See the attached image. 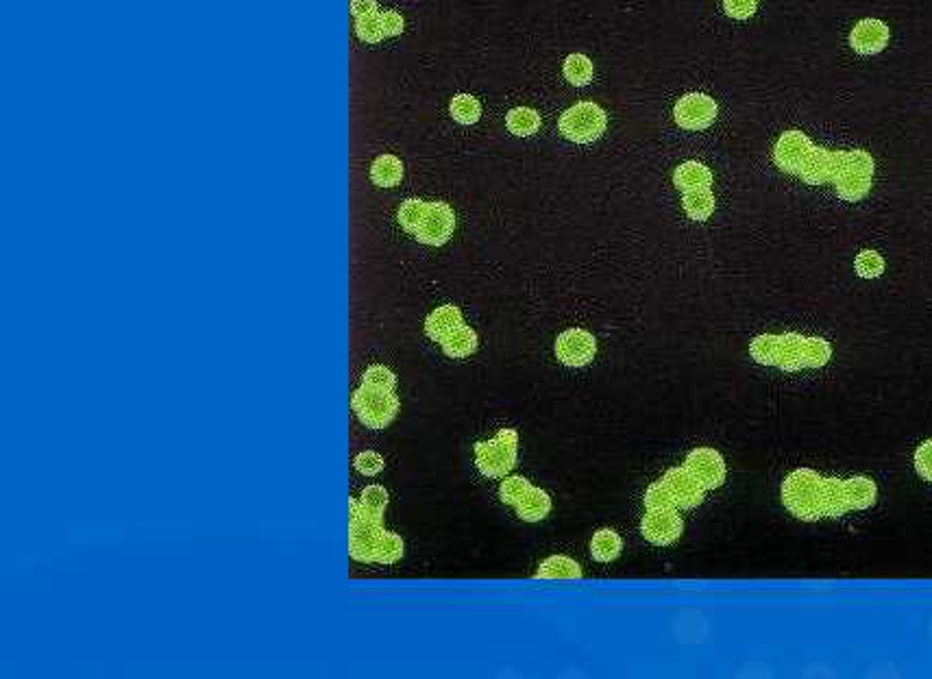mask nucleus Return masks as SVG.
Segmentation results:
<instances>
[{
  "mask_svg": "<svg viewBox=\"0 0 932 679\" xmlns=\"http://www.w3.org/2000/svg\"><path fill=\"white\" fill-rule=\"evenodd\" d=\"M645 508L647 509H671L675 508L673 499H671L669 490H666V486L663 484V481H656V484H651L649 488H647L645 493ZM678 509V508H675Z\"/></svg>",
  "mask_w": 932,
  "mask_h": 679,
  "instance_id": "34",
  "label": "nucleus"
},
{
  "mask_svg": "<svg viewBox=\"0 0 932 679\" xmlns=\"http://www.w3.org/2000/svg\"><path fill=\"white\" fill-rule=\"evenodd\" d=\"M370 179L379 187H394L403 179V163L394 155H379L370 166Z\"/></svg>",
  "mask_w": 932,
  "mask_h": 679,
  "instance_id": "22",
  "label": "nucleus"
},
{
  "mask_svg": "<svg viewBox=\"0 0 932 679\" xmlns=\"http://www.w3.org/2000/svg\"><path fill=\"white\" fill-rule=\"evenodd\" d=\"M885 271V259L876 250H863L856 257V272L863 279H876Z\"/></svg>",
  "mask_w": 932,
  "mask_h": 679,
  "instance_id": "33",
  "label": "nucleus"
},
{
  "mask_svg": "<svg viewBox=\"0 0 932 679\" xmlns=\"http://www.w3.org/2000/svg\"><path fill=\"white\" fill-rule=\"evenodd\" d=\"M355 33L362 42H369V44H375V42L384 40L386 33H384V24H381V13L378 12V13H370V16L355 18Z\"/></svg>",
  "mask_w": 932,
  "mask_h": 679,
  "instance_id": "32",
  "label": "nucleus"
},
{
  "mask_svg": "<svg viewBox=\"0 0 932 679\" xmlns=\"http://www.w3.org/2000/svg\"><path fill=\"white\" fill-rule=\"evenodd\" d=\"M750 355L762 366L801 370L822 368L832 358V349L822 338H804L800 334L758 336L750 344Z\"/></svg>",
  "mask_w": 932,
  "mask_h": 679,
  "instance_id": "1",
  "label": "nucleus"
},
{
  "mask_svg": "<svg viewBox=\"0 0 932 679\" xmlns=\"http://www.w3.org/2000/svg\"><path fill=\"white\" fill-rule=\"evenodd\" d=\"M538 580H579L582 566L567 556H552L536 571Z\"/></svg>",
  "mask_w": 932,
  "mask_h": 679,
  "instance_id": "21",
  "label": "nucleus"
},
{
  "mask_svg": "<svg viewBox=\"0 0 932 679\" xmlns=\"http://www.w3.org/2000/svg\"><path fill=\"white\" fill-rule=\"evenodd\" d=\"M597 355V340L595 336L584 329H569L562 331L555 340V358L564 366L571 368H582L595 359Z\"/></svg>",
  "mask_w": 932,
  "mask_h": 679,
  "instance_id": "9",
  "label": "nucleus"
},
{
  "mask_svg": "<svg viewBox=\"0 0 932 679\" xmlns=\"http://www.w3.org/2000/svg\"><path fill=\"white\" fill-rule=\"evenodd\" d=\"M351 407H354L362 425L370 427V430H384L397 418L399 397L390 388L362 383L354 392Z\"/></svg>",
  "mask_w": 932,
  "mask_h": 679,
  "instance_id": "4",
  "label": "nucleus"
},
{
  "mask_svg": "<svg viewBox=\"0 0 932 679\" xmlns=\"http://www.w3.org/2000/svg\"><path fill=\"white\" fill-rule=\"evenodd\" d=\"M675 122L684 129H704L717 118V103L713 96L704 91H689L680 96V100L673 107Z\"/></svg>",
  "mask_w": 932,
  "mask_h": 679,
  "instance_id": "10",
  "label": "nucleus"
},
{
  "mask_svg": "<svg viewBox=\"0 0 932 679\" xmlns=\"http://www.w3.org/2000/svg\"><path fill=\"white\" fill-rule=\"evenodd\" d=\"M514 509L516 514H519V518H523V521L540 523L552 512V499H549V494L545 493L543 488H534L532 486L523 497L516 501Z\"/></svg>",
  "mask_w": 932,
  "mask_h": 679,
  "instance_id": "18",
  "label": "nucleus"
},
{
  "mask_svg": "<svg viewBox=\"0 0 932 679\" xmlns=\"http://www.w3.org/2000/svg\"><path fill=\"white\" fill-rule=\"evenodd\" d=\"M425 211H427V203H425V201H421V199L403 201V203H401V207H399V214H397L399 225L403 226V229L408 231V233H417V229H418V225H421Z\"/></svg>",
  "mask_w": 932,
  "mask_h": 679,
  "instance_id": "31",
  "label": "nucleus"
},
{
  "mask_svg": "<svg viewBox=\"0 0 932 679\" xmlns=\"http://www.w3.org/2000/svg\"><path fill=\"white\" fill-rule=\"evenodd\" d=\"M608 124V115L593 100H582L576 103L573 107L564 109L560 115V131L564 133V138L573 139V142L584 144L593 142L603 133Z\"/></svg>",
  "mask_w": 932,
  "mask_h": 679,
  "instance_id": "7",
  "label": "nucleus"
},
{
  "mask_svg": "<svg viewBox=\"0 0 932 679\" xmlns=\"http://www.w3.org/2000/svg\"><path fill=\"white\" fill-rule=\"evenodd\" d=\"M506 124L514 136H532L540 129V114L532 107H514L506 115Z\"/></svg>",
  "mask_w": 932,
  "mask_h": 679,
  "instance_id": "25",
  "label": "nucleus"
},
{
  "mask_svg": "<svg viewBox=\"0 0 932 679\" xmlns=\"http://www.w3.org/2000/svg\"><path fill=\"white\" fill-rule=\"evenodd\" d=\"M915 469L917 473L932 484V438L921 442L920 449L915 451Z\"/></svg>",
  "mask_w": 932,
  "mask_h": 679,
  "instance_id": "38",
  "label": "nucleus"
},
{
  "mask_svg": "<svg viewBox=\"0 0 932 679\" xmlns=\"http://www.w3.org/2000/svg\"><path fill=\"white\" fill-rule=\"evenodd\" d=\"M888 42V24L880 18H863L854 24L852 33H849V44L854 51L865 52H880Z\"/></svg>",
  "mask_w": 932,
  "mask_h": 679,
  "instance_id": "15",
  "label": "nucleus"
},
{
  "mask_svg": "<svg viewBox=\"0 0 932 679\" xmlns=\"http://www.w3.org/2000/svg\"><path fill=\"white\" fill-rule=\"evenodd\" d=\"M564 76H567L573 85L591 83L593 76H595L591 57H586L584 52H571V55L564 59Z\"/></svg>",
  "mask_w": 932,
  "mask_h": 679,
  "instance_id": "27",
  "label": "nucleus"
},
{
  "mask_svg": "<svg viewBox=\"0 0 932 679\" xmlns=\"http://www.w3.org/2000/svg\"><path fill=\"white\" fill-rule=\"evenodd\" d=\"M386 505H388V490L384 486H369V488L362 490L360 508L369 518L378 523L384 521Z\"/></svg>",
  "mask_w": 932,
  "mask_h": 679,
  "instance_id": "28",
  "label": "nucleus"
},
{
  "mask_svg": "<svg viewBox=\"0 0 932 679\" xmlns=\"http://www.w3.org/2000/svg\"><path fill=\"white\" fill-rule=\"evenodd\" d=\"M378 12H379L378 0H351V13H354V18L370 16V13H378Z\"/></svg>",
  "mask_w": 932,
  "mask_h": 679,
  "instance_id": "41",
  "label": "nucleus"
},
{
  "mask_svg": "<svg viewBox=\"0 0 932 679\" xmlns=\"http://www.w3.org/2000/svg\"><path fill=\"white\" fill-rule=\"evenodd\" d=\"M675 186L682 187L684 192L689 190H704V187L713 186V172L711 168L704 166L702 162H684L675 168L673 172Z\"/></svg>",
  "mask_w": 932,
  "mask_h": 679,
  "instance_id": "19",
  "label": "nucleus"
},
{
  "mask_svg": "<svg viewBox=\"0 0 932 679\" xmlns=\"http://www.w3.org/2000/svg\"><path fill=\"white\" fill-rule=\"evenodd\" d=\"M441 346L444 355H449V358H468L480 346V338H477V334L471 327L460 325L441 342Z\"/></svg>",
  "mask_w": 932,
  "mask_h": 679,
  "instance_id": "20",
  "label": "nucleus"
},
{
  "mask_svg": "<svg viewBox=\"0 0 932 679\" xmlns=\"http://www.w3.org/2000/svg\"><path fill=\"white\" fill-rule=\"evenodd\" d=\"M684 532V523L680 518L678 509H647L643 523H641V533L647 542L656 547H666L680 541Z\"/></svg>",
  "mask_w": 932,
  "mask_h": 679,
  "instance_id": "11",
  "label": "nucleus"
},
{
  "mask_svg": "<svg viewBox=\"0 0 932 679\" xmlns=\"http://www.w3.org/2000/svg\"><path fill=\"white\" fill-rule=\"evenodd\" d=\"M453 120L462 124H475L482 115V105L475 96L471 94H456L449 105Z\"/></svg>",
  "mask_w": 932,
  "mask_h": 679,
  "instance_id": "30",
  "label": "nucleus"
},
{
  "mask_svg": "<svg viewBox=\"0 0 932 679\" xmlns=\"http://www.w3.org/2000/svg\"><path fill=\"white\" fill-rule=\"evenodd\" d=\"M839 168V151H828V148L813 146L809 157L804 159L798 175L806 183H824L832 181Z\"/></svg>",
  "mask_w": 932,
  "mask_h": 679,
  "instance_id": "16",
  "label": "nucleus"
},
{
  "mask_svg": "<svg viewBox=\"0 0 932 679\" xmlns=\"http://www.w3.org/2000/svg\"><path fill=\"white\" fill-rule=\"evenodd\" d=\"M456 231V214L447 203H427V211H425L421 225L417 229V240L421 244H429V247H442L449 242V238Z\"/></svg>",
  "mask_w": 932,
  "mask_h": 679,
  "instance_id": "8",
  "label": "nucleus"
},
{
  "mask_svg": "<svg viewBox=\"0 0 932 679\" xmlns=\"http://www.w3.org/2000/svg\"><path fill=\"white\" fill-rule=\"evenodd\" d=\"M381 24H384L386 37L401 36V31H403V27H405L403 18H401V13H397V12H384V13H381Z\"/></svg>",
  "mask_w": 932,
  "mask_h": 679,
  "instance_id": "40",
  "label": "nucleus"
},
{
  "mask_svg": "<svg viewBox=\"0 0 932 679\" xmlns=\"http://www.w3.org/2000/svg\"><path fill=\"white\" fill-rule=\"evenodd\" d=\"M362 383L379 385V388L394 390V385H397V377H394V373L390 368L375 364V366H370V368L366 370L364 375H362Z\"/></svg>",
  "mask_w": 932,
  "mask_h": 679,
  "instance_id": "36",
  "label": "nucleus"
},
{
  "mask_svg": "<svg viewBox=\"0 0 932 679\" xmlns=\"http://www.w3.org/2000/svg\"><path fill=\"white\" fill-rule=\"evenodd\" d=\"M684 209L693 220H706L708 216L714 211V194L711 187H704V190H689L684 192Z\"/></svg>",
  "mask_w": 932,
  "mask_h": 679,
  "instance_id": "26",
  "label": "nucleus"
},
{
  "mask_svg": "<svg viewBox=\"0 0 932 679\" xmlns=\"http://www.w3.org/2000/svg\"><path fill=\"white\" fill-rule=\"evenodd\" d=\"M354 466H355V470H360L362 475L373 477L384 470V457L375 451H362V453H357V457L354 460Z\"/></svg>",
  "mask_w": 932,
  "mask_h": 679,
  "instance_id": "37",
  "label": "nucleus"
},
{
  "mask_svg": "<svg viewBox=\"0 0 932 679\" xmlns=\"http://www.w3.org/2000/svg\"><path fill=\"white\" fill-rule=\"evenodd\" d=\"M623 549L621 536L612 529H600L591 541V553L597 562H612L619 557Z\"/></svg>",
  "mask_w": 932,
  "mask_h": 679,
  "instance_id": "24",
  "label": "nucleus"
},
{
  "mask_svg": "<svg viewBox=\"0 0 932 679\" xmlns=\"http://www.w3.org/2000/svg\"><path fill=\"white\" fill-rule=\"evenodd\" d=\"M516 457L519 433L514 430H501L492 440L475 445V464L486 477H506L516 466Z\"/></svg>",
  "mask_w": 932,
  "mask_h": 679,
  "instance_id": "6",
  "label": "nucleus"
},
{
  "mask_svg": "<svg viewBox=\"0 0 932 679\" xmlns=\"http://www.w3.org/2000/svg\"><path fill=\"white\" fill-rule=\"evenodd\" d=\"M349 553L357 562H379L394 565L403 557V541L393 532H386L384 525L366 517L360 508V501L349 499Z\"/></svg>",
  "mask_w": 932,
  "mask_h": 679,
  "instance_id": "2",
  "label": "nucleus"
},
{
  "mask_svg": "<svg viewBox=\"0 0 932 679\" xmlns=\"http://www.w3.org/2000/svg\"><path fill=\"white\" fill-rule=\"evenodd\" d=\"M845 512H849L848 494H845V481L825 479L824 517H841Z\"/></svg>",
  "mask_w": 932,
  "mask_h": 679,
  "instance_id": "29",
  "label": "nucleus"
},
{
  "mask_svg": "<svg viewBox=\"0 0 932 679\" xmlns=\"http://www.w3.org/2000/svg\"><path fill=\"white\" fill-rule=\"evenodd\" d=\"M758 0H723V7L732 18H750L756 12Z\"/></svg>",
  "mask_w": 932,
  "mask_h": 679,
  "instance_id": "39",
  "label": "nucleus"
},
{
  "mask_svg": "<svg viewBox=\"0 0 932 679\" xmlns=\"http://www.w3.org/2000/svg\"><path fill=\"white\" fill-rule=\"evenodd\" d=\"M684 469L689 470L706 490H714L726 479V462L714 449H695L687 455Z\"/></svg>",
  "mask_w": 932,
  "mask_h": 679,
  "instance_id": "12",
  "label": "nucleus"
},
{
  "mask_svg": "<svg viewBox=\"0 0 932 679\" xmlns=\"http://www.w3.org/2000/svg\"><path fill=\"white\" fill-rule=\"evenodd\" d=\"M825 479L810 469L793 470L782 484V501L786 509L801 521L824 518Z\"/></svg>",
  "mask_w": 932,
  "mask_h": 679,
  "instance_id": "3",
  "label": "nucleus"
},
{
  "mask_svg": "<svg viewBox=\"0 0 932 679\" xmlns=\"http://www.w3.org/2000/svg\"><path fill=\"white\" fill-rule=\"evenodd\" d=\"M660 481H663V484L666 486V490H669L675 508L690 509V508H697V505L704 501V493H706V488H704V486L699 484V481L695 479V477L690 475L684 466L682 469L666 470L665 477Z\"/></svg>",
  "mask_w": 932,
  "mask_h": 679,
  "instance_id": "14",
  "label": "nucleus"
},
{
  "mask_svg": "<svg viewBox=\"0 0 932 679\" xmlns=\"http://www.w3.org/2000/svg\"><path fill=\"white\" fill-rule=\"evenodd\" d=\"M813 139L806 136L800 129H791L785 131L780 139L776 142L774 148V159L777 166L786 172H798L804 163V159L809 157V153L813 151Z\"/></svg>",
  "mask_w": 932,
  "mask_h": 679,
  "instance_id": "13",
  "label": "nucleus"
},
{
  "mask_svg": "<svg viewBox=\"0 0 932 679\" xmlns=\"http://www.w3.org/2000/svg\"><path fill=\"white\" fill-rule=\"evenodd\" d=\"M530 488H532V484H530L528 479H523V477H519V475L508 477V479H506L504 484H501L499 497H501V501H504V503L514 505L516 501L523 497V494L528 493Z\"/></svg>",
  "mask_w": 932,
  "mask_h": 679,
  "instance_id": "35",
  "label": "nucleus"
},
{
  "mask_svg": "<svg viewBox=\"0 0 932 679\" xmlns=\"http://www.w3.org/2000/svg\"><path fill=\"white\" fill-rule=\"evenodd\" d=\"M460 325H465L462 312L458 310L456 305H442L427 316V320H425V334L441 344V342Z\"/></svg>",
  "mask_w": 932,
  "mask_h": 679,
  "instance_id": "17",
  "label": "nucleus"
},
{
  "mask_svg": "<svg viewBox=\"0 0 932 679\" xmlns=\"http://www.w3.org/2000/svg\"><path fill=\"white\" fill-rule=\"evenodd\" d=\"M873 157L861 148L852 151H839V168L834 175L837 192L841 199L858 201L867 194L872 187Z\"/></svg>",
  "mask_w": 932,
  "mask_h": 679,
  "instance_id": "5",
  "label": "nucleus"
},
{
  "mask_svg": "<svg viewBox=\"0 0 932 679\" xmlns=\"http://www.w3.org/2000/svg\"><path fill=\"white\" fill-rule=\"evenodd\" d=\"M845 494H848V505L849 512L852 509H865L869 505H873L876 501V484L867 477H852V479L845 481Z\"/></svg>",
  "mask_w": 932,
  "mask_h": 679,
  "instance_id": "23",
  "label": "nucleus"
}]
</instances>
